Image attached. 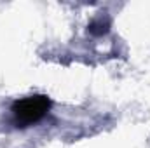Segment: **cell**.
<instances>
[{
  "label": "cell",
  "mask_w": 150,
  "mask_h": 148,
  "mask_svg": "<svg viewBox=\"0 0 150 148\" xmlns=\"http://www.w3.org/2000/svg\"><path fill=\"white\" fill-rule=\"evenodd\" d=\"M51 108V99L44 94H35V96H28L23 99H18L12 105V117L14 122L21 127L32 125L38 122Z\"/></svg>",
  "instance_id": "obj_1"
},
{
  "label": "cell",
  "mask_w": 150,
  "mask_h": 148,
  "mask_svg": "<svg viewBox=\"0 0 150 148\" xmlns=\"http://www.w3.org/2000/svg\"><path fill=\"white\" fill-rule=\"evenodd\" d=\"M89 32L94 33V35H103L108 32V21H103V19H98V21H93L89 25Z\"/></svg>",
  "instance_id": "obj_2"
}]
</instances>
